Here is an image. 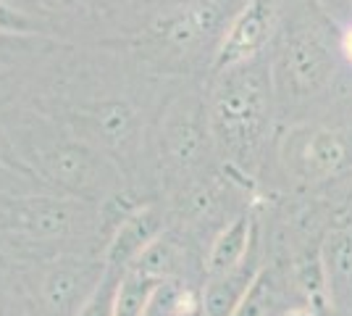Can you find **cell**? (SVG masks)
<instances>
[{
	"label": "cell",
	"mask_w": 352,
	"mask_h": 316,
	"mask_svg": "<svg viewBox=\"0 0 352 316\" xmlns=\"http://www.w3.org/2000/svg\"><path fill=\"white\" fill-rule=\"evenodd\" d=\"M95 124H98V132L103 135L105 143H121L132 135L134 116L124 103H105L98 111Z\"/></svg>",
	"instance_id": "8fae6325"
},
{
	"label": "cell",
	"mask_w": 352,
	"mask_h": 316,
	"mask_svg": "<svg viewBox=\"0 0 352 316\" xmlns=\"http://www.w3.org/2000/svg\"><path fill=\"white\" fill-rule=\"evenodd\" d=\"M245 242H248V219H236L234 224L229 227L219 242L210 251V271L213 274H226L234 269V264L239 256L245 253Z\"/></svg>",
	"instance_id": "30bf717a"
},
{
	"label": "cell",
	"mask_w": 352,
	"mask_h": 316,
	"mask_svg": "<svg viewBox=\"0 0 352 316\" xmlns=\"http://www.w3.org/2000/svg\"><path fill=\"white\" fill-rule=\"evenodd\" d=\"M208 121H203V108L192 101H179L166 116L163 145L176 166L190 169L203 158L208 137Z\"/></svg>",
	"instance_id": "5b68a950"
},
{
	"label": "cell",
	"mask_w": 352,
	"mask_h": 316,
	"mask_svg": "<svg viewBox=\"0 0 352 316\" xmlns=\"http://www.w3.org/2000/svg\"><path fill=\"white\" fill-rule=\"evenodd\" d=\"M58 3H63V6H85L89 0H58Z\"/></svg>",
	"instance_id": "5bb4252c"
},
{
	"label": "cell",
	"mask_w": 352,
	"mask_h": 316,
	"mask_svg": "<svg viewBox=\"0 0 352 316\" xmlns=\"http://www.w3.org/2000/svg\"><path fill=\"white\" fill-rule=\"evenodd\" d=\"M76 285H79V277L72 269H58L47 277V285H45V295L47 303L53 308H63L66 303H72V298L76 295Z\"/></svg>",
	"instance_id": "4fadbf2b"
},
{
	"label": "cell",
	"mask_w": 352,
	"mask_h": 316,
	"mask_svg": "<svg viewBox=\"0 0 352 316\" xmlns=\"http://www.w3.org/2000/svg\"><path fill=\"white\" fill-rule=\"evenodd\" d=\"M153 287V277H145V274H132L121 290H118V301H116V316H140L142 306H145V298Z\"/></svg>",
	"instance_id": "7c38bea8"
},
{
	"label": "cell",
	"mask_w": 352,
	"mask_h": 316,
	"mask_svg": "<svg viewBox=\"0 0 352 316\" xmlns=\"http://www.w3.org/2000/svg\"><path fill=\"white\" fill-rule=\"evenodd\" d=\"M271 85L263 66L239 63L226 69L210 103V137L239 164L255 158L268 129Z\"/></svg>",
	"instance_id": "6da1fadb"
},
{
	"label": "cell",
	"mask_w": 352,
	"mask_h": 316,
	"mask_svg": "<svg viewBox=\"0 0 352 316\" xmlns=\"http://www.w3.org/2000/svg\"><path fill=\"white\" fill-rule=\"evenodd\" d=\"M323 261H326V277H329V290L337 308L344 316H352V232L339 229L329 235L326 248H323Z\"/></svg>",
	"instance_id": "52a82bcc"
},
{
	"label": "cell",
	"mask_w": 352,
	"mask_h": 316,
	"mask_svg": "<svg viewBox=\"0 0 352 316\" xmlns=\"http://www.w3.org/2000/svg\"><path fill=\"white\" fill-rule=\"evenodd\" d=\"M98 306H100V303H98ZM98 306H95V308H89V311H87V314H85V316H105L103 311L98 308Z\"/></svg>",
	"instance_id": "2e32d148"
},
{
	"label": "cell",
	"mask_w": 352,
	"mask_h": 316,
	"mask_svg": "<svg viewBox=\"0 0 352 316\" xmlns=\"http://www.w3.org/2000/svg\"><path fill=\"white\" fill-rule=\"evenodd\" d=\"M79 219H82V211L76 206L53 200V198H30L0 209L3 232L37 242H53L72 235Z\"/></svg>",
	"instance_id": "3957f363"
},
{
	"label": "cell",
	"mask_w": 352,
	"mask_h": 316,
	"mask_svg": "<svg viewBox=\"0 0 352 316\" xmlns=\"http://www.w3.org/2000/svg\"><path fill=\"white\" fill-rule=\"evenodd\" d=\"M45 171L72 190H89L98 185V161L82 145H58L43 158Z\"/></svg>",
	"instance_id": "ba28073f"
},
{
	"label": "cell",
	"mask_w": 352,
	"mask_h": 316,
	"mask_svg": "<svg viewBox=\"0 0 352 316\" xmlns=\"http://www.w3.org/2000/svg\"><path fill=\"white\" fill-rule=\"evenodd\" d=\"M297 164L310 180H331L347 166V145L329 129H313L300 143Z\"/></svg>",
	"instance_id": "8992f818"
},
{
	"label": "cell",
	"mask_w": 352,
	"mask_h": 316,
	"mask_svg": "<svg viewBox=\"0 0 352 316\" xmlns=\"http://www.w3.org/2000/svg\"><path fill=\"white\" fill-rule=\"evenodd\" d=\"M334 61L313 32H294L284 40L274 69L281 98H310L329 82Z\"/></svg>",
	"instance_id": "7a4b0ae2"
},
{
	"label": "cell",
	"mask_w": 352,
	"mask_h": 316,
	"mask_svg": "<svg viewBox=\"0 0 352 316\" xmlns=\"http://www.w3.org/2000/svg\"><path fill=\"white\" fill-rule=\"evenodd\" d=\"M344 48H347V56L352 59V30H350V34H347V40H344Z\"/></svg>",
	"instance_id": "9a60e30c"
},
{
	"label": "cell",
	"mask_w": 352,
	"mask_h": 316,
	"mask_svg": "<svg viewBox=\"0 0 352 316\" xmlns=\"http://www.w3.org/2000/svg\"><path fill=\"white\" fill-rule=\"evenodd\" d=\"M289 316H313L310 311H305V308H297V311H292Z\"/></svg>",
	"instance_id": "e0dca14e"
},
{
	"label": "cell",
	"mask_w": 352,
	"mask_h": 316,
	"mask_svg": "<svg viewBox=\"0 0 352 316\" xmlns=\"http://www.w3.org/2000/svg\"><path fill=\"white\" fill-rule=\"evenodd\" d=\"M276 16V0H250L236 14L232 27L226 30L223 45L219 50V69H232L239 63H248L261 48L265 45Z\"/></svg>",
	"instance_id": "277c9868"
},
{
	"label": "cell",
	"mask_w": 352,
	"mask_h": 316,
	"mask_svg": "<svg viewBox=\"0 0 352 316\" xmlns=\"http://www.w3.org/2000/svg\"><path fill=\"white\" fill-rule=\"evenodd\" d=\"M155 232V216L150 211H142L132 219H126V224L121 227L116 242L111 248V261H126L129 256L145 251V242Z\"/></svg>",
	"instance_id": "9c48e42d"
}]
</instances>
